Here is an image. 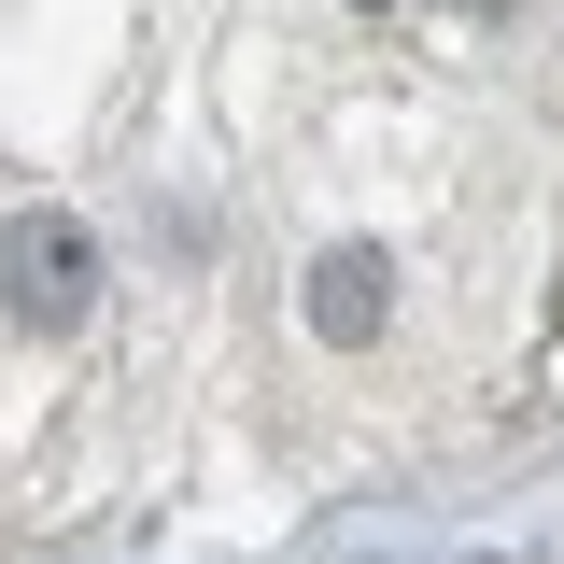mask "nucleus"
Returning a JSON list of instances; mask_svg holds the SVG:
<instances>
[{"instance_id":"nucleus-2","label":"nucleus","mask_w":564,"mask_h":564,"mask_svg":"<svg viewBox=\"0 0 564 564\" xmlns=\"http://www.w3.org/2000/svg\"><path fill=\"white\" fill-rule=\"evenodd\" d=\"M381 311H395V269H381L367 240H339V254L311 269V339H339V352H367V339H381Z\"/></svg>"},{"instance_id":"nucleus-3","label":"nucleus","mask_w":564,"mask_h":564,"mask_svg":"<svg viewBox=\"0 0 564 564\" xmlns=\"http://www.w3.org/2000/svg\"><path fill=\"white\" fill-rule=\"evenodd\" d=\"M352 14H381V0H352Z\"/></svg>"},{"instance_id":"nucleus-1","label":"nucleus","mask_w":564,"mask_h":564,"mask_svg":"<svg viewBox=\"0 0 564 564\" xmlns=\"http://www.w3.org/2000/svg\"><path fill=\"white\" fill-rule=\"evenodd\" d=\"M0 311L43 325V339H70V325L99 311V240H85L70 212H14V226H0Z\"/></svg>"}]
</instances>
